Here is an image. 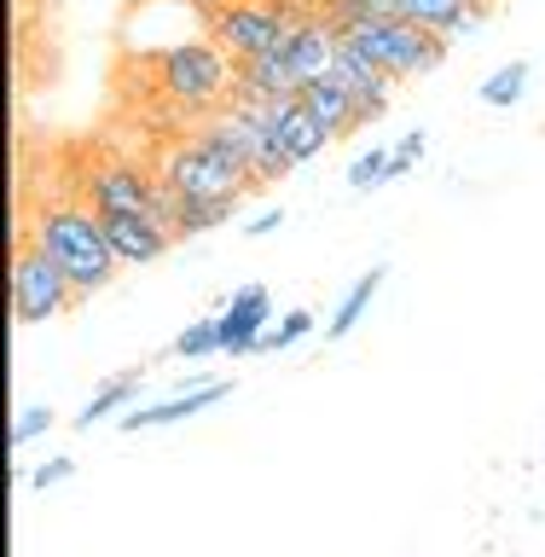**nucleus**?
<instances>
[{
	"label": "nucleus",
	"instance_id": "nucleus-1",
	"mask_svg": "<svg viewBox=\"0 0 545 557\" xmlns=\"http://www.w3.org/2000/svg\"><path fill=\"white\" fill-rule=\"evenodd\" d=\"M29 244L35 250H47L59 261V273L76 285V296H94L116 278V250L104 244V226L87 203L76 198H47L29 209Z\"/></svg>",
	"mask_w": 545,
	"mask_h": 557
},
{
	"label": "nucleus",
	"instance_id": "nucleus-2",
	"mask_svg": "<svg viewBox=\"0 0 545 557\" xmlns=\"http://www.w3.org/2000/svg\"><path fill=\"white\" fill-rule=\"evenodd\" d=\"M233 52L215 47L209 35H186V41L163 47L157 59V87H163L169 104H181L186 116H215L226 111V94H233Z\"/></svg>",
	"mask_w": 545,
	"mask_h": 557
},
{
	"label": "nucleus",
	"instance_id": "nucleus-3",
	"mask_svg": "<svg viewBox=\"0 0 545 557\" xmlns=\"http://www.w3.org/2000/svg\"><path fill=\"white\" fill-rule=\"evenodd\" d=\"M343 41H355L366 59H377L395 82L430 76L435 64H447V35H435L412 17H360V24L337 29Z\"/></svg>",
	"mask_w": 545,
	"mask_h": 557
},
{
	"label": "nucleus",
	"instance_id": "nucleus-4",
	"mask_svg": "<svg viewBox=\"0 0 545 557\" xmlns=\"http://www.w3.org/2000/svg\"><path fill=\"white\" fill-rule=\"evenodd\" d=\"M198 24H203L209 41L226 47L233 64H238V59H256V52L285 41L296 12L278 7V0H215V7H198Z\"/></svg>",
	"mask_w": 545,
	"mask_h": 557
},
{
	"label": "nucleus",
	"instance_id": "nucleus-5",
	"mask_svg": "<svg viewBox=\"0 0 545 557\" xmlns=\"http://www.w3.org/2000/svg\"><path fill=\"white\" fill-rule=\"evenodd\" d=\"M157 174H163L181 198H244V191L256 186L238 163H226L221 151H209L198 134L181 139V146H169L163 163H157Z\"/></svg>",
	"mask_w": 545,
	"mask_h": 557
},
{
	"label": "nucleus",
	"instance_id": "nucleus-6",
	"mask_svg": "<svg viewBox=\"0 0 545 557\" xmlns=\"http://www.w3.org/2000/svg\"><path fill=\"white\" fill-rule=\"evenodd\" d=\"M70 302H76V285L59 273V261L47 250H35V244H24V250L12 256V320L17 325H47V320H59Z\"/></svg>",
	"mask_w": 545,
	"mask_h": 557
},
{
	"label": "nucleus",
	"instance_id": "nucleus-7",
	"mask_svg": "<svg viewBox=\"0 0 545 557\" xmlns=\"http://www.w3.org/2000/svg\"><path fill=\"white\" fill-rule=\"evenodd\" d=\"M94 209V203H87ZM99 226H104V244L116 250L122 268H146V261H157L174 244V233L157 215H139V209H94Z\"/></svg>",
	"mask_w": 545,
	"mask_h": 557
},
{
	"label": "nucleus",
	"instance_id": "nucleus-8",
	"mask_svg": "<svg viewBox=\"0 0 545 557\" xmlns=\"http://www.w3.org/2000/svg\"><path fill=\"white\" fill-rule=\"evenodd\" d=\"M331 76H337V82L348 87V94L360 99V128L389 111L395 76H389V70H383L377 59H366V52H360L355 41H343V35H337V52H331Z\"/></svg>",
	"mask_w": 545,
	"mask_h": 557
},
{
	"label": "nucleus",
	"instance_id": "nucleus-9",
	"mask_svg": "<svg viewBox=\"0 0 545 557\" xmlns=\"http://www.w3.org/2000/svg\"><path fill=\"white\" fill-rule=\"evenodd\" d=\"M82 198L94 209H139V215H157V174L134 169V163H99L87 174Z\"/></svg>",
	"mask_w": 545,
	"mask_h": 557
},
{
	"label": "nucleus",
	"instance_id": "nucleus-10",
	"mask_svg": "<svg viewBox=\"0 0 545 557\" xmlns=\"http://www.w3.org/2000/svg\"><path fill=\"white\" fill-rule=\"evenodd\" d=\"M273 325V296L268 285H244L233 290V302L221 308V331H226V355H256V343Z\"/></svg>",
	"mask_w": 545,
	"mask_h": 557
},
{
	"label": "nucleus",
	"instance_id": "nucleus-11",
	"mask_svg": "<svg viewBox=\"0 0 545 557\" xmlns=\"http://www.w3.org/2000/svg\"><path fill=\"white\" fill-rule=\"evenodd\" d=\"M233 395V383H203V389H181V395H169V400H151V407H134L128 418H116V430L122 435H139V430H163V424H181V418L191 412H209V407H221V400Z\"/></svg>",
	"mask_w": 545,
	"mask_h": 557
},
{
	"label": "nucleus",
	"instance_id": "nucleus-12",
	"mask_svg": "<svg viewBox=\"0 0 545 557\" xmlns=\"http://www.w3.org/2000/svg\"><path fill=\"white\" fill-rule=\"evenodd\" d=\"M302 104L331 128V139H343V134L360 128V99L348 94L331 70H325V76H313V82H302Z\"/></svg>",
	"mask_w": 545,
	"mask_h": 557
},
{
	"label": "nucleus",
	"instance_id": "nucleus-13",
	"mask_svg": "<svg viewBox=\"0 0 545 557\" xmlns=\"http://www.w3.org/2000/svg\"><path fill=\"white\" fill-rule=\"evenodd\" d=\"M273 134H278V146H285L290 157H296V169L302 163H313L325 146H331V128L320 116L308 111L302 99H290V104H278V116H273Z\"/></svg>",
	"mask_w": 545,
	"mask_h": 557
},
{
	"label": "nucleus",
	"instance_id": "nucleus-14",
	"mask_svg": "<svg viewBox=\"0 0 545 557\" xmlns=\"http://www.w3.org/2000/svg\"><path fill=\"white\" fill-rule=\"evenodd\" d=\"M139 395V372H122V377H104L99 383V389L94 395H87V407L76 412V418H70V424H76V430H94L99 424V418H111V412H122V407H128V400Z\"/></svg>",
	"mask_w": 545,
	"mask_h": 557
},
{
	"label": "nucleus",
	"instance_id": "nucleus-15",
	"mask_svg": "<svg viewBox=\"0 0 545 557\" xmlns=\"http://www.w3.org/2000/svg\"><path fill=\"white\" fill-rule=\"evenodd\" d=\"M238 198H181L174 203V238H191V233H215L221 221H233Z\"/></svg>",
	"mask_w": 545,
	"mask_h": 557
},
{
	"label": "nucleus",
	"instance_id": "nucleus-16",
	"mask_svg": "<svg viewBox=\"0 0 545 557\" xmlns=\"http://www.w3.org/2000/svg\"><path fill=\"white\" fill-rule=\"evenodd\" d=\"M383 278H389L383 268H366V273L355 278V290L343 296V302H337V313H331V325H325V337H331V343H343L348 331L360 325V313L372 308V296H377V285H383Z\"/></svg>",
	"mask_w": 545,
	"mask_h": 557
},
{
	"label": "nucleus",
	"instance_id": "nucleus-17",
	"mask_svg": "<svg viewBox=\"0 0 545 557\" xmlns=\"http://www.w3.org/2000/svg\"><path fill=\"white\" fill-rule=\"evenodd\" d=\"M522 94H529V64H522V59L499 64L494 76H482V87H476V99L487 104V111H511Z\"/></svg>",
	"mask_w": 545,
	"mask_h": 557
},
{
	"label": "nucleus",
	"instance_id": "nucleus-18",
	"mask_svg": "<svg viewBox=\"0 0 545 557\" xmlns=\"http://www.w3.org/2000/svg\"><path fill=\"white\" fill-rule=\"evenodd\" d=\"M174 360H209V355H226V331H221V313H209V320L186 325L181 337L169 343Z\"/></svg>",
	"mask_w": 545,
	"mask_h": 557
},
{
	"label": "nucleus",
	"instance_id": "nucleus-19",
	"mask_svg": "<svg viewBox=\"0 0 545 557\" xmlns=\"http://www.w3.org/2000/svg\"><path fill=\"white\" fill-rule=\"evenodd\" d=\"M313 325H320V320H313V308H290V313H278V320L268 325V337L256 343V355H278V348L302 343V337H308Z\"/></svg>",
	"mask_w": 545,
	"mask_h": 557
},
{
	"label": "nucleus",
	"instance_id": "nucleus-20",
	"mask_svg": "<svg viewBox=\"0 0 545 557\" xmlns=\"http://www.w3.org/2000/svg\"><path fill=\"white\" fill-rule=\"evenodd\" d=\"M348 186H355V191L389 186V151H383V146H372V151H360L355 163H348Z\"/></svg>",
	"mask_w": 545,
	"mask_h": 557
},
{
	"label": "nucleus",
	"instance_id": "nucleus-21",
	"mask_svg": "<svg viewBox=\"0 0 545 557\" xmlns=\"http://www.w3.org/2000/svg\"><path fill=\"white\" fill-rule=\"evenodd\" d=\"M47 430H52V407L35 400V407H24V412H17V424H12V453H24L35 435H47Z\"/></svg>",
	"mask_w": 545,
	"mask_h": 557
},
{
	"label": "nucleus",
	"instance_id": "nucleus-22",
	"mask_svg": "<svg viewBox=\"0 0 545 557\" xmlns=\"http://www.w3.org/2000/svg\"><path fill=\"white\" fill-rule=\"evenodd\" d=\"M424 128H412V134H400V146L389 151V186L400 181V174H407V169H418V157H424Z\"/></svg>",
	"mask_w": 545,
	"mask_h": 557
},
{
	"label": "nucleus",
	"instance_id": "nucleus-23",
	"mask_svg": "<svg viewBox=\"0 0 545 557\" xmlns=\"http://www.w3.org/2000/svg\"><path fill=\"white\" fill-rule=\"evenodd\" d=\"M70 476H76V465H70V459H47V465L29 476V487H59V482H70Z\"/></svg>",
	"mask_w": 545,
	"mask_h": 557
},
{
	"label": "nucleus",
	"instance_id": "nucleus-24",
	"mask_svg": "<svg viewBox=\"0 0 545 557\" xmlns=\"http://www.w3.org/2000/svg\"><path fill=\"white\" fill-rule=\"evenodd\" d=\"M278 221H285V209H278V203H273V209H261V215L250 221V233L261 238V233H273V226H278Z\"/></svg>",
	"mask_w": 545,
	"mask_h": 557
},
{
	"label": "nucleus",
	"instance_id": "nucleus-25",
	"mask_svg": "<svg viewBox=\"0 0 545 557\" xmlns=\"http://www.w3.org/2000/svg\"><path fill=\"white\" fill-rule=\"evenodd\" d=\"M191 7H215V0H191Z\"/></svg>",
	"mask_w": 545,
	"mask_h": 557
}]
</instances>
